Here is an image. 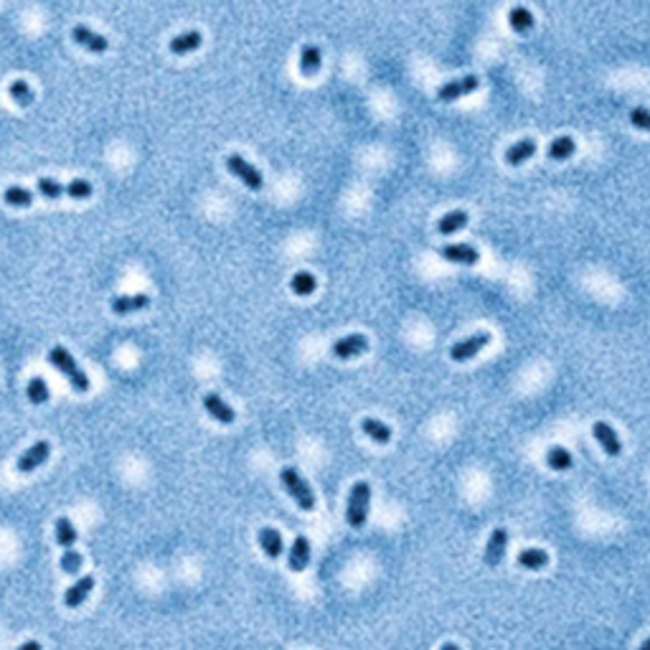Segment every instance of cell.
Returning <instances> with one entry per match:
<instances>
[{"mask_svg":"<svg viewBox=\"0 0 650 650\" xmlns=\"http://www.w3.org/2000/svg\"><path fill=\"white\" fill-rule=\"evenodd\" d=\"M46 358H48V363L56 366L58 371L69 378V383L74 386L76 391H79V394H84V391L89 389V376L81 371V366L76 363V358L64 349V346H53V349L48 351Z\"/></svg>","mask_w":650,"mask_h":650,"instance_id":"obj_1","label":"cell"},{"mask_svg":"<svg viewBox=\"0 0 650 650\" xmlns=\"http://www.w3.org/2000/svg\"><path fill=\"white\" fill-rule=\"evenodd\" d=\"M368 503H371V485L366 480H356L351 485L349 505H346V521L351 528H361L368 518Z\"/></svg>","mask_w":650,"mask_h":650,"instance_id":"obj_2","label":"cell"},{"mask_svg":"<svg viewBox=\"0 0 650 650\" xmlns=\"http://www.w3.org/2000/svg\"><path fill=\"white\" fill-rule=\"evenodd\" d=\"M279 480H282L284 490L290 493V498L300 505L302 511H313L315 508V493L313 488L308 485V480L295 470V468H282L279 473Z\"/></svg>","mask_w":650,"mask_h":650,"instance_id":"obj_3","label":"cell"},{"mask_svg":"<svg viewBox=\"0 0 650 650\" xmlns=\"http://www.w3.org/2000/svg\"><path fill=\"white\" fill-rule=\"evenodd\" d=\"M490 341H493V336H490L488 331L473 333L470 338H463V341L453 343V349H450V358L458 361V363H465V361H470L473 356L480 354V351L485 349Z\"/></svg>","mask_w":650,"mask_h":650,"instance_id":"obj_4","label":"cell"},{"mask_svg":"<svg viewBox=\"0 0 650 650\" xmlns=\"http://www.w3.org/2000/svg\"><path fill=\"white\" fill-rule=\"evenodd\" d=\"M227 168L232 170L234 175H239V178L244 180V186H247V188H254V191H259V188L264 186V178H262L259 168H254L249 160H244V158L237 155V153H229V155H227Z\"/></svg>","mask_w":650,"mask_h":650,"instance_id":"obj_5","label":"cell"},{"mask_svg":"<svg viewBox=\"0 0 650 650\" xmlns=\"http://www.w3.org/2000/svg\"><path fill=\"white\" fill-rule=\"evenodd\" d=\"M480 87V79L475 74H468V76H458V79H450L445 81L440 89H437V99L440 102H453L458 97H465V94L475 92Z\"/></svg>","mask_w":650,"mask_h":650,"instance_id":"obj_6","label":"cell"},{"mask_svg":"<svg viewBox=\"0 0 650 650\" xmlns=\"http://www.w3.org/2000/svg\"><path fill=\"white\" fill-rule=\"evenodd\" d=\"M48 455H51V442H46V440L33 442L29 450H24V453L18 455V463H16L18 473H33L36 468H41V465L46 463Z\"/></svg>","mask_w":650,"mask_h":650,"instance_id":"obj_7","label":"cell"},{"mask_svg":"<svg viewBox=\"0 0 650 650\" xmlns=\"http://www.w3.org/2000/svg\"><path fill=\"white\" fill-rule=\"evenodd\" d=\"M505 549H508V531L503 526L493 528V534L488 539L485 552H483V562L488 564V569H495L505 557Z\"/></svg>","mask_w":650,"mask_h":650,"instance_id":"obj_8","label":"cell"},{"mask_svg":"<svg viewBox=\"0 0 650 650\" xmlns=\"http://www.w3.org/2000/svg\"><path fill=\"white\" fill-rule=\"evenodd\" d=\"M71 36H74L76 43H79L81 48H87V51L102 53V51L110 48V41H107L105 36L97 33V31H92L89 26H84V24H76L74 29H71Z\"/></svg>","mask_w":650,"mask_h":650,"instance_id":"obj_9","label":"cell"},{"mask_svg":"<svg viewBox=\"0 0 650 650\" xmlns=\"http://www.w3.org/2000/svg\"><path fill=\"white\" fill-rule=\"evenodd\" d=\"M592 435L609 458H617V455L622 453V442H620V437H617V432L612 430V424H607V422L599 419V422L592 424Z\"/></svg>","mask_w":650,"mask_h":650,"instance_id":"obj_10","label":"cell"},{"mask_svg":"<svg viewBox=\"0 0 650 650\" xmlns=\"http://www.w3.org/2000/svg\"><path fill=\"white\" fill-rule=\"evenodd\" d=\"M366 349H368V338L363 333H351L346 338H338L331 351L336 358H354V356L363 354Z\"/></svg>","mask_w":650,"mask_h":650,"instance_id":"obj_11","label":"cell"},{"mask_svg":"<svg viewBox=\"0 0 650 650\" xmlns=\"http://www.w3.org/2000/svg\"><path fill=\"white\" fill-rule=\"evenodd\" d=\"M203 406H206V412L221 424H234V419H237V412H234L232 406L221 399L219 394H214V391H206V394H203Z\"/></svg>","mask_w":650,"mask_h":650,"instance_id":"obj_12","label":"cell"},{"mask_svg":"<svg viewBox=\"0 0 650 650\" xmlns=\"http://www.w3.org/2000/svg\"><path fill=\"white\" fill-rule=\"evenodd\" d=\"M440 254L450 262H458V264H478V259H480V252H478L473 244H465V242L445 244L440 249Z\"/></svg>","mask_w":650,"mask_h":650,"instance_id":"obj_13","label":"cell"},{"mask_svg":"<svg viewBox=\"0 0 650 650\" xmlns=\"http://www.w3.org/2000/svg\"><path fill=\"white\" fill-rule=\"evenodd\" d=\"M287 564H290L292 572H305L310 564V541L308 536H295V541H292L290 546V559H287Z\"/></svg>","mask_w":650,"mask_h":650,"instance_id":"obj_14","label":"cell"},{"mask_svg":"<svg viewBox=\"0 0 650 650\" xmlns=\"http://www.w3.org/2000/svg\"><path fill=\"white\" fill-rule=\"evenodd\" d=\"M92 589H94V577L92 574L81 577L76 584H71L69 589L64 592V604H66V607H71V609L81 607V604H84V599L89 597V592H92Z\"/></svg>","mask_w":650,"mask_h":650,"instance_id":"obj_15","label":"cell"},{"mask_svg":"<svg viewBox=\"0 0 650 650\" xmlns=\"http://www.w3.org/2000/svg\"><path fill=\"white\" fill-rule=\"evenodd\" d=\"M531 155H536V140L534 138H521L516 140L508 150H505V162L508 165H521V162H526Z\"/></svg>","mask_w":650,"mask_h":650,"instance_id":"obj_16","label":"cell"},{"mask_svg":"<svg viewBox=\"0 0 650 650\" xmlns=\"http://www.w3.org/2000/svg\"><path fill=\"white\" fill-rule=\"evenodd\" d=\"M150 302V297L145 295V292H135V295H117L112 297V310H115L117 315H128L133 313V310H143Z\"/></svg>","mask_w":650,"mask_h":650,"instance_id":"obj_17","label":"cell"},{"mask_svg":"<svg viewBox=\"0 0 650 650\" xmlns=\"http://www.w3.org/2000/svg\"><path fill=\"white\" fill-rule=\"evenodd\" d=\"M518 567L521 569H528V572H539V569H544L546 564H549V554L544 552V549H536V546H531V549H521L516 557Z\"/></svg>","mask_w":650,"mask_h":650,"instance_id":"obj_18","label":"cell"},{"mask_svg":"<svg viewBox=\"0 0 650 650\" xmlns=\"http://www.w3.org/2000/svg\"><path fill=\"white\" fill-rule=\"evenodd\" d=\"M577 150V143L572 135H559V138H554L552 143H549V148H546V158H552V160H567V158H572Z\"/></svg>","mask_w":650,"mask_h":650,"instance_id":"obj_19","label":"cell"},{"mask_svg":"<svg viewBox=\"0 0 650 650\" xmlns=\"http://www.w3.org/2000/svg\"><path fill=\"white\" fill-rule=\"evenodd\" d=\"M259 546L264 549V554H267L269 559H277L279 554L284 552L282 536H279V531L277 528H272V526L259 528Z\"/></svg>","mask_w":650,"mask_h":650,"instance_id":"obj_20","label":"cell"},{"mask_svg":"<svg viewBox=\"0 0 650 650\" xmlns=\"http://www.w3.org/2000/svg\"><path fill=\"white\" fill-rule=\"evenodd\" d=\"M546 465H549L552 470L564 473V470H572L574 458H572V453H569L567 447L554 445V447H549V450H546Z\"/></svg>","mask_w":650,"mask_h":650,"instance_id":"obj_21","label":"cell"},{"mask_svg":"<svg viewBox=\"0 0 650 650\" xmlns=\"http://www.w3.org/2000/svg\"><path fill=\"white\" fill-rule=\"evenodd\" d=\"M468 211H463V209H455V211H447L445 216H440L437 219V232L440 234H455V232H460V229L468 224Z\"/></svg>","mask_w":650,"mask_h":650,"instance_id":"obj_22","label":"cell"},{"mask_svg":"<svg viewBox=\"0 0 650 650\" xmlns=\"http://www.w3.org/2000/svg\"><path fill=\"white\" fill-rule=\"evenodd\" d=\"M361 430L371 437L373 442H378V445H386V442L391 440V427L389 424H383L381 419H373V417L361 419Z\"/></svg>","mask_w":650,"mask_h":650,"instance_id":"obj_23","label":"cell"},{"mask_svg":"<svg viewBox=\"0 0 650 650\" xmlns=\"http://www.w3.org/2000/svg\"><path fill=\"white\" fill-rule=\"evenodd\" d=\"M201 41H203L201 31H186V33H178L170 38V51L188 53V51H193V48L201 46Z\"/></svg>","mask_w":650,"mask_h":650,"instance_id":"obj_24","label":"cell"},{"mask_svg":"<svg viewBox=\"0 0 650 650\" xmlns=\"http://www.w3.org/2000/svg\"><path fill=\"white\" fill-rule=\"evenodd\" d=\"M320 48L315 46V43H305L300 51V71L305 76H313L315 71L320 69Z\"/></svg>","mask_w":650,"mask_h":650,"instance_id":"obj_25","label":"cell"},{"mask_svg":"<svg viewBox=\"0 0 650 650\" xmlns=\"http://www.w3.org/2000/svg\"><path fill=\"white\" fill-rule=\"evenodd\" d=\"M53 528H56V544L64 546V549H74V544H76L74 523H71L66 516H58L56 523H53Z\"/></svg>","mask_w":650,"mask_h":650,"instance_id":"obj_26","label":"cell"},{"mask_svg":"<svg viewBox=\"0 0 650 650\" xmlns=\"http://www.w3.org/2000/svg\"><path fill=\"white\" fill-rule=\"evenodd\" d=\"M508 24H511L513 31L523 33V31H528L534 26V13L528 11L526 6H516V8H511V13H508Z\"/></svg>","mask_w":650,"mask_h":650,"instance_id":"obj_27","label":"cell"},{"mask_svg":"<svg viewBox=\"0 0 650 650\" xmlns=\"http://www.w3.org/2000/svg\"><path fill=\"white\" fill-rule=\"evenodd\" d=\"M26 394H29L31 404H46L48 401V383L43 376H33L26 386Z\"/></svg>","mask_w":650,"mask_h":650,"instance_id":"obj_28","label":"cell"},{"mask_svg":"<svg viewBox=\"0 0 650 650\" xmlns=\"http://www.w3.org/2000/svg\"><path fill=\"white\" fill-rule=\"evenodd\" d=\"M3 198H6V203H11V206H31V203H33V191H31V188H24V186H8L6 191H3Z\"/></svg>","mask_w":650,"mask_h":650,"instance_id":"obj_29","label":"cell"},{"mask_svg":"<svg viewBox=\"0 0 650 650\" xmlns=\"http://www.w3.org/2000/svg\"><path fill=\"white\" fill-rule=\"evenodd\" d=\"M315 284H318L315 282V274L305 272V269H302V272H295L292 274V279H290V287H292L295 295H310V292L315 290Z\"/></svg>","mask_w":650,"mask_h":650,"instance_id":"obj_30","label":"cell"},{"mask_svg":"<svg viewBox=\"0 0 650 650\" xmlns=\"http://www.w3.org/2000/svg\"><path fill=\"white\" fill-rule=\"evenodd\" d=\"M8 94H11V97L16 99L18 105H24V107L33 102V89H31V87H29V81H24V79H16V81H13L11 87H8Z\"/></svg>","mask_w":650,"mask_h":650,"instance_id":"obj_31","label":"cell"},{"mask_svg":"<svg viewBox=\"0 0 650 650\" xmlns=\"http://www.w3.org/2000/svg\"><path fill=\"white\" fill-rule=\"evenodd\" d=\"M58 564H61V572H66V574H79L81 564H84V557H81L79 552H74V549H64Z\"/></svg>","mask_w":650,"mask_h":650,"instance_id":"obj_32","label":"cell"},{"mask_svg":"<svg viewBox=\"0 0 650 650\" xmlns=\"http://www.w3.org/2000/svg\"><path fill=\"white\" fill-rule=\"evenodd\" d=\"M36 188H38L41 196H46V198L66 196V186H61V183L53 180V178H38L36 180Z\"/></svg>","mask_w":650,"mask_h":650,"instance_id":"obj_33","label":"cell"},{"mask_svg":"<svg viewBox=\"0 0 650 650\" xmlns=\"http://www.w3.org/2000/svg\"><path fill=\"white\" fill-rule=\"evenodd\" d=\"M94 193V186L87 178H74L66 183V196L71 198H89Z\"/></svg>","mask_w":650,"mask_h":650,"instance_id":"obj_34","label":"cell"},{"mask_svg":"<svg viewBox=\"0 0 650 650\" xmlns=\"http://www.w3.org/2000/svg\"><path fill=\"white\" fill-rule=\"evenodd\" d=\"M630 125L638 130H648L650 133V110L648 107H633L630 110Z\"/></svg>","mask_w":650,"mask_h":650,"instance_id":"obj_35","label":"cell"},{"mask_svg":"<svg viewBox=\"0 0 650 650\" xmlns=\"http://www.w3.org/2000/svg\"><path fill=\"white\" fill-rule=\"evenodd\" d=\"M18 650H43V648H41V643H36V640H26Z\"/></svg>","mask_w":650,"mask_h":650,"instance_id":"obj_36","label":"cell"},{"mask_svg":"<svg viewBox=\"0 0 650 650\" xmlns=\"http://www.w3.org/2000/svg\"><path fill=\"white\" fill-rule=\"evenodd\" d=\"M440 650H460V645H455V643H445Z\"/></svg>","mask_w":650,"mask_h":650,"instance_id":"obj_37","label":"cell"},{"mask_svg":"<svg viewBox=\"0 0 650 650\" xmlns=\"http://www.w3.org/2000/svg\"><path fill=\"white\" fill-rule=\"evenodd\" d=\"M640 650H650V638H648V640H645V643H643V645H640Z\"/></svg>","mask_w":650,"mask_h":650,"instance_id":"obj_38","label":"cell"}]
</instances>
